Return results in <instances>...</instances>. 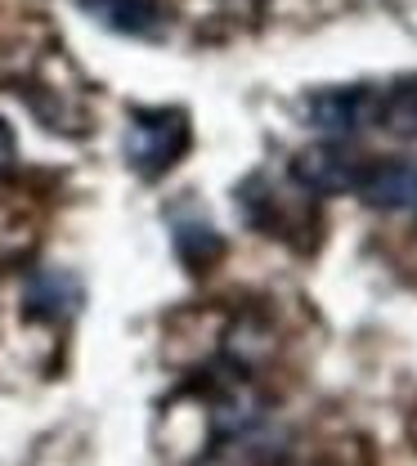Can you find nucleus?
Instances as JSON below:
<instances>
[{"instance_id": "nucleus-4", "label": "nucleus", "mask_w": 417, "mask_h": 466, "mask_svg": "<svg viewBox=\"0 0 417 466\" xmlns=\"http://www.w3.org/2000/svg\"><path fill=\"white\" fill-rule=\"evenodd\" d=\"M359 198L372 211H417V162L413 157H381V162L368 157Z\"/></svg>"}, {"instance_id": "nucleus-5", "label": "nucleus", "mask_w": 417, "mask_h": 466, "mask_svg": "<svg viewBox=\"0 0 417 466\" xmlns=\"http://www.w3.org/2000/svg\"><path fill=\"white\" fill-rule=\"evenodd\" d=\"M99 27L117 32V36H135V41H158L171 27V14L162 0H76Z\"/></svg>"}, {"instance_id": "nucleus-6", "label": "nucleus", "mask_w": 417, "mask_h": 466, "mask_svg": "<svg viewBox=\"0 0 417 466\" xmlns=\"http://www.w3.org/2000/svg\"><path fill=\"white\" fill-rule=\"evenodd\" d=\"M171 242H176V256L193 274H207L225 256V238L216 233V225L198 207H176L171 211Z\"/></svg>"}, {"instance_id": "nucleus-10", "label": "nucleus", "mask_w": 417, "mask_h": 466, "mask_svg": "<svg viewBox=\"0 0 417 466\" xmlns=\"http://www.w3.org/2000/svg\"><path fill=\"white\" fill-rule=\"evenodd\" d=\"M319 466H341V462H319Z\"/></svg>"}, {"instance_id": "nucleus-3", "label": "nucleus", "mask_w": 417, "mask_h": 466, "mask_svg": "<svg viewBox=\"0 0 417 466\" xmlns=\"http://www.w3.org/2000/svg\"><path fill=\"white\" fill-rule=\"evenodd\" d=\"M305 121L323 135V139H351L363 126L377 121V90H319L305 99Z\"/></svg>"}, {"instance_id": "nucleus-8", "label": "nucleus", "mask_w": 417, "mask_h": 466, "mask_svg": "<svg viewBox=\"0 0 417 466\" xmlns=\"http://www.w3.org/2000/svg\"><path fill=\"white\" fill-rule=\"evenodd\" d=\"M372 126L417 139V76H404V81H395L391 90L377 95V121Z\"/></svg>"}, {"instance_id": "nucleus-7", "label": "nucleus", "mask_w": 417, "mask_h": 466, "mask_svg": "<svg viewBox=\"0 0 417 466\" xmlns=\"http://www.w3.org/2000/svg\"><path fill=\"white\" fill-rule=\"evenodd\" d=\"M23 305H27V314L41 319V323H67V319L76 314V305H81V283H76V274H67V269H36V274L27 279Z\"/></svg>"}, {"instance_id": "nucleus-9", "label": "nucleus", "mask_w": 417, "mask_h": 466, "mask_svg": "<svg viewBox=\"0 0 417 466\" xmlns=\"http://www.w3.org/2000/svg\"><path fill=\"white\" fill-rule=\"evenodd\" d=\"M14 167H18V139H14L9 121L0 116V175H14Z\"/></svg>"}, {"instance_id": "nucleus-1", "label": "nucleus", "mask_w": 417, "mask_h": 466, "mask_svg": "<svg viewBox=\"0 0 417 466\" xmlns=\"http://www.w3.org/2000/svg\"><path fill=\"white\" fill-rule=\"evenodd\" d=\"M193 148V126L184 108H135L126 126V162L139 179H162Z\"/></svg>"}, {"instance_id": "nucleus-2", "label": "nucleus", "mask_w": 417, "mask_h": 466, "mask_svg": "<svg viewBox=\"0 0 417 466\" xmlns=\"http://www.w3.org/2000/svg\"><path fill=\"white\" fill-rule=\"evenodd\" d=\"M368 171V157H359L346 139H319L292 157V184L310 198H337L359 193V179Z\"/></svg>"}]
</instances>
